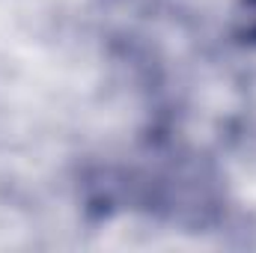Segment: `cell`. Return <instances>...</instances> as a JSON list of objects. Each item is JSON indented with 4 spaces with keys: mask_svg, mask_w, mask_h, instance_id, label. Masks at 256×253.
<instances>
[{
    "mask_svg": "<svg viewBox=\"0 0 256 253\" xmlns=\"http://www.w3.org/2000/svg\"><path fill=\"white\" fill-rule=\"evenodd\" d=\"M232 36L238 45L256 48V0H238L232 9Z\"/></svg>",
    "mask_w": 256,
    "mask_h": 253,
    "instance_id": "1",
    "label": "cell"
}]
</instances>
